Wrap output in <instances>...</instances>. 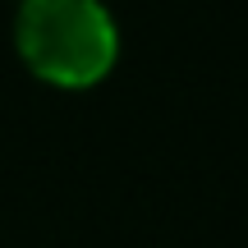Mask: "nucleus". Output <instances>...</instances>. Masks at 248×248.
I'll return each instance as SVG.
<instances>
[{
  "label": "nucleus",
  "mask_w": 248,
  "mask_h": 248,
  "mask_svg": "<svg viewBox=\"0 0 248 248\" xmlns=\"http://www.w3.org/2000/svg\"><path fill=\"white\" fill-rule=\"evenodd\" d=\"M14 32L32 74L60 88L97 83L120 55L115 18L97 0H28Z\"/></svg>",
  "instance_id": "nucleus-1"
}]
</instances>
